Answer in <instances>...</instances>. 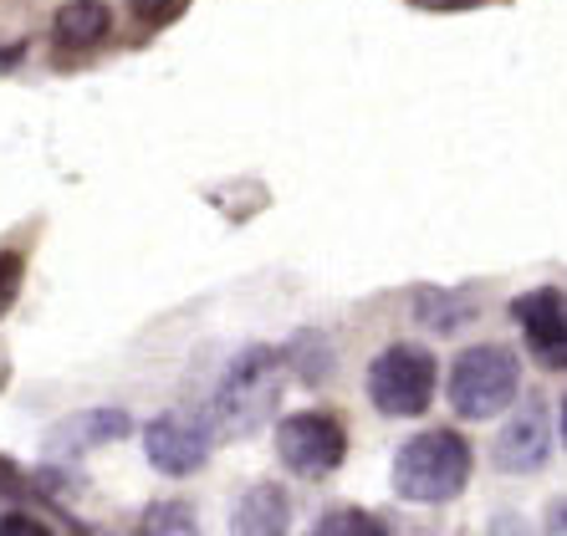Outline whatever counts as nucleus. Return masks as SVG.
Segmentation results:
<instances>
[{"label": "nucleus", "instance_id": "nucleus-2", "mask_svg": "<svg viewBox=\"0 0 567 536\" xmlns=\"http://www.w3.org/2000/svg\"><path fill=\"white\" fill-rule=\"evenodd\" d=\"M281 373H287V358L277 348H246L215 383L210 424H220L225 434L261 430L281 399Z\"/></svg>", "mask_w": 567, "mask_h": 536}, {"label": "nucleus", "instance_id": "nucleus-5", "mask_svg": "<svg viewBox=\"0 0 567 536\" xmlns=\"http://www.w3.org/2000/svg\"><path fill=\"white\" fill-rule=\"evenodd\" d=\"M277 455L291 475L302 481H322L348 460V430L343 419L328 409H302L277 424Z\"/></svg>", "mask_w": 567, "mask_h": 536}, {"label": "nucleus", "instance_id": "nucleus-4", "mask_svg": "<svg viewBox=\"0 0 567 536\" xmlns=\"http://www.w3.org/2000/svg\"><path fill=\"white\" fill-rule=\"evenodd\" d=\"M369 399L389 419H420L435 399V353H424L414 342L383 348L369 368Z\"/></svg>", "mask_w": 567, "mask_h": 536}, {"label": "nucleus", "instance_id": "nucleus-8", "mask_svg": "<svg viewBox=\"0 0 567 536\" xmlns=\"http://www.w3.org/2000/svg\"><path fill=\"white\" fill-rule=\"evenodd\" d=\"M547 450H553L547 404H542V399H527V404L506 419V430L496 434L491 460H496V471H506V475H527V471H537L542 460H547Z\"/></svg>", "mask_w": 567, "mask_h": 536}, {"label": "nucleus", "instance_id": "nucleus-21", "mask_svg": "<svg viewBox=\"0 0 567 536\" xmlns=\"http://www.w3.org/2000/svg\"><path fill=\"white\" fill-rule=\"evenodd\" d=\"M563 440H567V404H563Z\"/></svg>", "mask_w": 567, "mask_h": 536}, {"label": "nucleus", "instance_id": "nucleus-14", "mask_svg": "<svg viewBox=\"0 0 567 536\" xmlns=\"http://www.w3.org/2000/svg\"><path fill=\"white\" fill-rule=\"evenodd\" d=\"M144 532H174V536H189L195 532V511L185 506V501H158V506H148L144 516Z\"/></svg>", "mask_w": 567, "mask_h": 536}, {"label": "nucleus", "instance_id": "nucleus-11", "mask_svg": "<svg viewBox=\"0 0 567 536\" xmlns=\"http://www.w3.org/2000/svg\"><path fill=\"white\" fill-rule=\"evenodd\" d=\"M414 317H420L430 332H440V338H455L461 328H471L475 317V301L465 297V291H440V287H420L414 291Z\"/></svg>", "mask_w": 567, "mask_h": 536}, {"label": "nucleus", "instance_id": "nucleus-13", "mask_svg": "<svg viewBox=\"0 0 567 536\" xmlns=\"http://www.w3.org/2000/svg\"><path fill=\"white\" fill-rule=\"evenodd\" d=\"M281 358H287V368H291V373H302L307 383H322V379H328V368H332L328 342L317 338V332H302V338H291V348H287Z\"/></svg>", "mask_w": 567, "mask_h": 536}, {"label": "nucleus", "instance_id": "nucleus-18", "mask_svg": "<svg viewBox=\"0 0 567 536\" xmlns=\"http://www.w3.org/2000/svg\"><path fill=\"white\" fill-rule=\"evenodd\" d=\"M547 532H567V501H557L553 516H547Z\"/></svg>", "mask_w": 567, "mask_h": 536}, {"label": "nucleus", "instance_id": "nucleus-10", "mask_svg": "<svg viewBox=\"0 0 567 536\" xmlns=\"http://www.w3.org/2000/svg\"><path fill=\"white\" fill-rule=\"evenodd\" d=\"M113 31V11L103 0H66L52 21V41L62 52H93L97 41H107Z\"/></svg>", "mask_w": 567, "mask_h": 536}, {"label": "nucleus", "instance_id": "nucleus-12", "mask_svg": "<svg viewBox=\"0 0 567 536\" xmlns=\"http://www.w3.org/2000/svg\"><path fill=\"white\" fill-rule=\"evenodd\" d=\"M287 516H291V506H287V491L281 485H251L246 496H240V506H236V532H251V536H277V532H287Z\"/></svg>", "mask_w": 567, "mask_h": 536}, {"label": "nucleus", "instance_id": "nucleus-3", "mask_svg": "<svg viewBox=\"0 0 567 536\" xmlns=\"http://www.w3.org/2000/svg\"><path fill=\"white\" fill-rule=\"evenodd\" d=\"M522 399V363L502 342L465 348L450 368V409L461 419H496Z\"/></svg>", "mask_w": 567, "mask_h": 536}, {"label": "nucleus", "instance_id": "nucleus-15", "mask_svg": "<svg viewBox=\"0 0 567 536\" xmlns=\"http://www.w3.org/2000/svg\"><path fill=\"white\" fill-rule=\"evenodd\" d=\"M383 526L363 511H328L322 522H317V536H379Z\"/></svg>", "mask_w": 567, "mask_h": 536}, {"label": "nucleus", "instance_id": "nucleus-19", "mask_svg": "<svg viewBox=\"0 0 567 536\" xmlns=\"http://www.w3.org/2000/svg\"><path fill=\"white\" fill-rule=\"evenodd\" d=\"M0 532H11V536H21V532H27V536H41V532H47V526H37V522H6V526H0Z\"/></svg>", "mask_w": 567, "mask_h": 536}, {"label": "nucleus", "instance_id": "nucleus-20", "mask_svg": "<svg viewBox=\"0 0 567 536\" xmlns=\"http://www.w3.org/2000/svg\"><path fill=\"white\" fill-rule=\"evenodd\" d=\"M420 6H435V11H465V6H481V0H420Z\"/></svg>", "mask_w": 567, "mask_h": 536}, {"label": "nucleus", "instance_id": "nucleus-1", "mask_svg": "<svg viewBox=\"0 0 567 536\" xmlns=\"http://www.w3.org/2000/svg\"><path fill=\"white\" fill-rule=\"evenodd\" d=\"M471 481V445L455 430L414 434L394 455V496L414 506H445Z\"/></svg>", "mask_w": 567, "mask_h": 536}, {"label": "nucleus", "instance_id": "nucleus-9", "mask_svg": "<svg viewBox=\"0 0 567 536\" xmlns=\"http://www.w3.org/2000/svg\"><path fill=\"white\" fill-rule=\"evenodd\" d=\"M133 430V419L123 409H87V414H72L66 424L52 430V455H82V450H97V445H113L123 434Z\"/></svg>", "mask_w": 567, "mask_h": 536}, {"label": "nucleus", "instance_id": "nucleus-6", "mask_svg": "<svg viewBox=\"0 0 567 536\" xmlns=\"http://www.w3.org/2000/svg\"><path fill=\"white\" fill-rule=\"evenodd\" d=\"M144 455L158 475H195L210 460V424L195 414H158L144 430Z\"/></svg>", "mask_w": 567, "mask_h": 536}, {"label": "nucleus", "instance_id": "nucleus-16", "mask_svg": "<svg viewBox=\"0 0 567 536\" xmlns=\"http://www.w3.org/2000/svg\"><path fill=\"white\" fill-rule=\"evenodd\" d=\"M21 281H27V256H21V250H0V317L16 307Z\"/></svg>", "mask_w": 567, "mask_h": 536}, {"label": "nucleus", "instance_id": "nucleus-7", "mask_svg": "<svg viewBox=\"0 0 567 536\" xmlns=\"http://www.w3.org/2000/svg\"><path fill=\"white\" fill-rule=\"evenodd\" d=\"M512 317L527 348L537 353V363L547 368H567V291L557 287H537V291H522L512 301Z\"/></svg>", "mask_w": 567, "mask_h": 536}, {"label": "nucleus", "instance_id": "nucleus-17", "mask_svg": "<svg viewBox=\"0 0 567 536\" xmlns=\"http://www.w3.org/2000/svg\"><path fill=\"white\" fill-rule=\"evenodd\" d=\"M185 6H189V0H133V11H138V21H144V27H169Z\"/></svg>", "mask_w": 567, "mask_h": 536}]
</instances>
